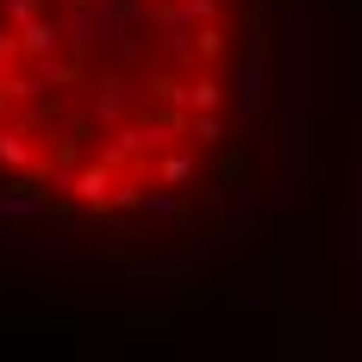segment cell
<instances>
[{
    "label": "cell",
    "mask_w": 362,
    "mask_h": 362,
    "mask_svg": "<svg viewBox=\"0 0 362 362\" xmlns=\"http://www.w3.org/2000/svg\"><path fill=\"white\" fill-rule=\"evenodd\" d=\"M244 81V0H0V194L81 225L181 200Z\"/></svg>",
    "instance_id": "cell-1"
}]
</instances>
